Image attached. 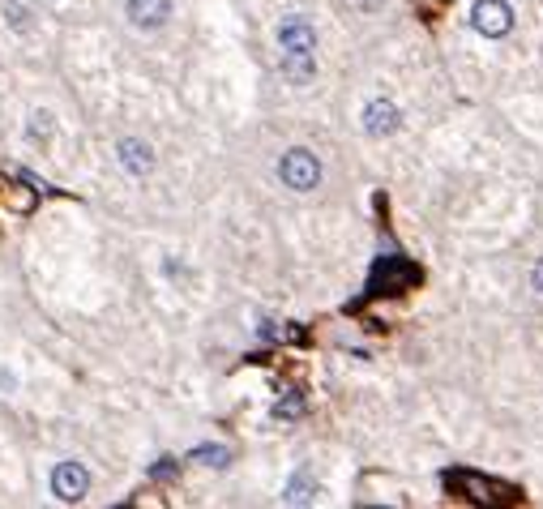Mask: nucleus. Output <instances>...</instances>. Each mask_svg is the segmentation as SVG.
<instances>
[{
    "label": "nucleus",
    "mask_w": 543,
    "mask_h": 509,
    "mask_svg": "<svg viewBox=\"0 0 543 509\" xmlns=\"http://www.w3.org/2000/svg\"><path fill=\"white\" fill-rule=\"evenodd\" d=\"M279 180L291 193H313L317 184H321V159L308 146H291L279 159Z\"/></svg>",
    "instance_id": "obj_1"
},
{
    "label": "nucleus",
    "mask_w": 543,
    "mask_h": 509,
    "mask_svg": "<svg viewBox=\"0 0 543 509\" xmlns=\"http://www.w3.org/2000/svg\"><path fill=\"white\" fill-rule=\"evenodd\" d=\"M471 31L475 34H483V39H505V34L513 31V5L510 0H475L471 5Z\"/></svg>",
    "instance_id": "obj_2"
},
{
    "label": "nucleus",
    "mask_w": 543,
    "mask_h": 509,
    "mask_svg": "<svg viewBox=\"0 0 543 509\" xmlns=\"http://www.w3.org/2000/svg\"><path fill=\"white\" fill-rule=\"evenodd\" d=\"M274 43H279V51H317L321 48V39H317V26L308 22V17H282L279 26H274Z\"/></svg>",
    "instance_id": "obj_3"
},
{
    "label": "nucleus",
    "mask_w": 543,
    "mask_h": 509,
    "mask_svg": "<svg viewBox=\"0 0 543 509\" xmlns=\"http://www.w3.org/2000/svg\"><path fill=\"white\" fill-rule=\"evenodd\" d=\"M360 125L368 137H394L398 125H402V112H398V103L394 99H368L364 103V112H360Z\"/></svg>",
    "instance_id": "obj_4"
},
{
    "label": "nucleus",
    "mask_w": 543,
    "mask_h": 509,
    "mask_svg": "<svg viewBox=\"0 0 543 509\" xmlns=\"http://www.w3.org/2000/svg\"><path fill=\"white\" fill-rule=\"evenodd\" d=\"M90 488V471H86L82 462H60L56 471H51V493L56 501H65V505H78Z\"/></svg>",
    "instance_id": "obj_5"
},
{
    "label": "nucleus",
    "mask_w": 543,
    "mask_h": 509,
    "mask_svg": "<svg viewBox=\"0 0 543 509\" xmlns=\"http://www.w3.org/2000/svg\"><path fill=\"white\" fill-rule=\"evenodd\" d=\"M115 159H120V167H124L129 176H137V180H142V176H150V171H154V163H159V159H154V146H150V142H142V137H124V142L115 146Z\"/></svg>",
    "instance_id": "obj_6"
},
{
    "label": "nucleus",
    "mask_w": 543,
    "mask_h": 509,
    "mask_svg": "<svg viewBox=\"0 0 543 509\" xmlns=\"http://www.w3.org/2000/svg\"><path fill=\"white\" fill-rule=\"evenodd\" d=\"M124 17L137 31H163L167 17H171V0H129L124 5Z\"/></svg>",
    "instance_id": "obj_7"
},
{
    "label": "nucleus",
    "mask_w": 543,
    "mask_h": 509,
    "mask_svg": "<svg viewBox=\"0 0 543 509\" xmlns=\"http://www.w3.org/2000/svg\"><path fill=\"white\" fill-rule=\"evenodd\" d=\"M279 73L287 86L317 82V51H279Z\"/></svg>",
    "instance_id": "obj_8"
},
{
    "label": "nucleus",
    "mask_w": 543,
    "mask_h": 509,
    "mask_svg": "<svg viewBox=\"0 0 543 509\" xmlns=\"http://www.w3.org/2000/svg\"><path fill=\"white\" fill-rule=\"evenodd\" d=\"M193 458H206V467H227V449H218V445H201V449H193Z\"/></svg>",
    "instance_id": "obj_9"
},
{
    "label": "nucleus",
    "mask_w": 543,
    "mask_h": 509,
    "mask_svg": "<svg viewBox=\"0 0 543 509\" xmlns=\"http://www.w3.org/2000/svg\"><path fill=\"white\" fill-rule=\"evenodd\" d=\"M274 415H279V420H296V415H304V403H299V398H282Z\"/></svg>",
    "instance_id": "obj_10"
},
{
    "label": "nucleus",
    "mask_w": 543,
    "mask_h": 509,
    "mask_svg": "<svg viewBox=\"0 0 543 509\" xmlns=\"http://www.w3.org/2000/svg\"><path fill=\"white\" fill-rule=\"evenodd\" d=\"M48 120H51V116H48V112H34V125H31V137H48V129H51Z\"/></svg>",
    "instance_id": "obj_11"
},
{
    "label": "nucleus",
    "mask_w": 543,
    "mask_h": 509,
    "mask_svg": "<svg viewBox=\"0 0 543 509\" xmlns=\"http://www.w3.org/2000/svg\"><path fill=\"white\" fill-rule=\"evenodd\" d=\"M530 287L543 296V262H535V270H530Z\"/></svg>",
    "instance_id": "obj_12"
}]
</instances>
